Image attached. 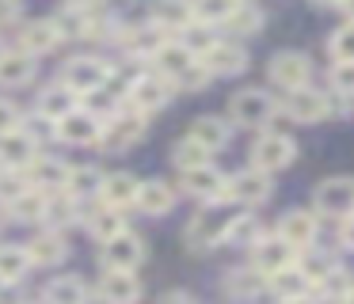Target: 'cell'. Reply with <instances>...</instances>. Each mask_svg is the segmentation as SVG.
Wrapping results in <instances>:
<instances>
[{
    "instance_id": "19",
    "label": "cell",
    "mask_w": 354,
    "mask_h": 304,
    "mask_svg": "<svg viewBox=\"0 0 354 304\" xmlns=\"http://www.w3.org/2000/svg\"><path fill=\"white\" fill-rule=\"evenodd\" d=\"M202 61H206V68L214 76H236V73L248 68V53L240 50V46H232V42H214Z\"/></svg>"
},
{
    "instance_id": "53",
    "label": "cell",
    "mask_w": 354,
    "mask_h": 304,
    "mask_svg": "<svg viewBox=\"0 0 354 304\" xmlns=\"http://www.w3.org/2000/svg\"><path fill=\"white\" fill-rule=\"evenodd\" d=\"M286 304H308V301H305V296H301V301H286Z\"/></svg>"
},
{
    "instance_id": "8",
    "label": "cell",
    "mask_w": 354,
    "mask_h": 304,
    "mask_svg": "<svg viewBox=\"0 0 354 304\" xmlns=\"http://www.w3.org/2000/svg\"><path fill=\"white\" fill-rule=\"evenodd\" d=\"M168 99H171V80H168V76H160V73H141L138 80H133L126 103L138 106L141 114H149V111H160Z\"/></svg>"
},
{
    "instance_id": "7",
    "label": "cell",
    "mask_w": 354,
    "mask_h": 304,
    "mask_svg": "<svg viewBox=\"0 0 354 304\" xmlns=\"http://www.w3.org/2000/svg\"><path fill=\"white\" fill-rule=\"evenodd\" d=\"M141 258H145V240L133 232H118L100 251L103 270H133V266H141Z\"/></svg>"
},
{
    "instance_id": "20",
    "label": "cell",
    "mask_w": 354,
    "mask_h": 304,
    "mask_svg": "<svg viewBox=\"0 0 354 304\" xmlns=\"http://www.w3.org/2000/svg\"><path fill=\"white\" fill-rule=\"evenodd\" d=\"M100 293L107 304H133L141 296V281L133 278V270H107L100 281Z\"/></svg>"
},
{
    "instance_id": "46",
    "label": "cell",
    "mask_w": 354,
    "mask_h": 304,
    "mask_svg": "<svg viewBox=\"0 0 354 304\" xmlns=\"http://www.w3.org/2000/svg\"><path fill=\"white\" fill-rule=\"evenodd\" d=\"M19 12H24V0H0V30L12 27L19 19Z\"/></svg>"
},
{
    "instance_id": "18",
    "label": "cell",
    "mask_w": 354,
    "mask_h": 304,
    "mask_svg": "<svg viewBox=\"0 0 354 304\" xmlns=\"http://www.w3.org/2000/svg\"><path fill=\"white\" fill-rule=\"evenodd\" d=\"M62 42V30L54 27V19H31L19 27V50L39 57V53H50L54 46Z\"/></svg>"
},
{
    "instance_id": "4",
    "label": "cell",
    "mask_w": 354,
    "mask_h": 304,
    "mask_svg": "<svg viewBox=\"0 0 354 304\" xmlns=\"http://www.w3.org/2000/svg\"><path fill=\"white\" fill-rule=\"evenodd\" d=\"M293 156H297V144H293L286 133H263L259 141L252 144V164L259 167V171H267V175L290 167Z\"/></svg>"
},
{
    "instance_id": "36",
    "label": "cell",
    "mask_w": 354,
    "mask_h": 304,
    "mask_svg": "<svg viewBox=\"0 0 354 304\" xmlns=\"http://www.w3.org/2000/svg\"><path fill=\"white\" fill-rule=\"evenodd\" d=\"M297 270L305 274V278L313 281V285H324V281H328L331 274H335V263H331L328 255H320V251H305V255L297 258Z\"/></svg>"
},
{
    "instance_id": "3",
    "label": "cell",
    "mask_w": 354,
    "mask_h": 304,
    "mask_svg": "<svg viewBox=\"0 0 354 304\" xmlns=\"http://www.w3.org/2000/svg\"><path fill=\"white\" fill-rule=\"evenodd\" d=\"M232 217L236 213H229L225 205H206L202 213H194V220L187 225V240L194 243V247H209V243H221L225 232H229Z\"/></svg>"
},
{
    "instance_id": "41",
    "label": "cell",
    "mask_w": 354,
    "mask_h": 304,
    "mask_svg": "<svg viewBox=\"0 0 354 304\" xmlns=\"http://www.w3.org/2000/svg\"><path fill=\"white\" fill-rule=\"evenodd\" d=\"M331 57L354 61V23H346V27H339L335 35H331Z\"/></svg>"
},
{
    "instance_id": "6",
    "label": "cell",
    "mask_w": 354,
    "mask_h": 304,
    "mask_svg": "<svg viewBox=\"0 0 354 304\" xmlns=\"http://www.w3.org/2000/svg\"><path fill=\"white\" fill-rule=\"evenodd\" d=\"M107 80H111V68L103 65L100 57H73L69 65L62 68V84H65V88H73V91H80V95L100 91Z\"/></svg>"
},
{
    "instance_id": "9",
    "label": "cell",
    "mask_w": 354,
    "mask_h": 304,
    "mask_svg": "<svg viewBox=\"0 0 354 304\" xmlns=\"http://www.w3.org/2000/svg\"><path fill=\"white\" fill-rule=\"evenodd\" d=\"M308 76H313V65H308L305 53L282 50V53H274V57H270V80H274L278 88L297 91V88H305V84H308Z\"/></svg>"
},
{
    "instance_id": "24",
    "label": "cell",
    "mask_w": 354,
    "mask_h": 304,
    "mask_svg": "<svg viewBox=\"0 0 354 304\" xmlns=\"http://www.w3.org/2000/svg\"><path fill=\"white\" fill-rule=\"evenodd\" d=\"M73 111H77V91L65 88V84H54V88H46L39 95V114L46 122H54V126L65 118V114H73Z\"/></svg>"
},
{
    "instance_id": "37",
    "label": "cell",
    "mask_w": 354,
    "mask_h": 304,
    "mask_svg": "<svg viewBox=\"0 0 354 304\" xmlns=\"http://www.w3.org/2000/svg\"><path fill=\"white\" fill-rule=\"evenodd\" d=\"M171 160H176L183 171H191V167H206L209 164V149H202L194 137H183V141L171 149Z\"/></svg>"
},
{
    "instance_id": "17",
    "label": "cell",
    "mask_w": 354,
    "mask_h": 304,
    "mask_svg": "<svg viewBox=\"0 0 354 304\" xmlns=\"http://www.w3.org/2000/svg\"><path fill=\"white\" fill-rule=\"evenodd\" d=\"M35 160H39V141H35L24 126H19L16 133L0 137V164H8L19 171V167H31Z\"/></svg>"
},
{
    "instance_id": "48",
    "label": "cell",
    "mask_w": 354,
    "mask_h": 304,
    "mask_svg": "<svg viewBox=\"0 0 354 304\" xmlns=\"http://www.w3.org/2000/svg\"><path fill=\"white\" fill-rule=\"evenodd\" d=\"M164 304H191V296H187V293H168V296H164Z\"/></svg>"
},
{
    "instance_id": "30",
    "label": "cell",
    "mask_w": 354,
    "mask_h": 304,
    "mask_svg": "<svg viewBox=\"0 0 354 304\" xmlns=\"http://www.w3.org/2000/svg\"><path fill=\"white\" fill-rule=\"evenodd\" d=\"M88 232H92L100 243H107V240H115L118 232H126V220H122V213H118L115 205H103V209L88 213Z\"/></svg>"
},
{
    "instance_id": "40",
    "label": "cell",
    "mask_w": 354,
    "mask_h": 304,
    "mask_svg": "<svg viewBox=\"0 0 354 304\" xmlns=\"http://www.w3.org/2000/svg\"><path fill=\"white\" fill-rule=\"evenodd\" d=\"M229 27H232V35H259V27H263V12H255L252 4H240L236 12H232Z\"/></svg>"
},
{
    "instance_id": "2",
    "label": "cell",
    "mask_w": 354,
    "mask_h": 304,
    "mask_svg": "<svg viewBox=\"0 0 354 304\" xmlns=\"http://www.w3.org/2000/svg\"><path fill=\"white\" fill-rule=\"evenodd\" d=\"M270 114H274V99H270L263 88H244V91H236L232 103H229V118L236 122V126H244V129L267 126Z\"/></svg>"
},
{
    "instance_id": "11",
    "label": "cell",
    "mask_w": 354,
    "mask_h": 304,
    "mask_svg": "<svg viewBox=\"0 0 354 304\" xmlns=\"http://www.w3.org/2000/svg\"><path fill=\"white\" fill-rule=\"evenodd\" d=\"M153 65H156L160 76H168V80L176 84L179 76H187L194 65H198V53H194L187 42H164L160 50L153 53Z\"/></svg>"
},
{
    "instance_id": "43",
    "label": "cell",
    "mask_w": 354,
    "mask_h": 304,
    "mask_svg": "<svg viewBox=\"0 0 354 304\" xmlns=\"http://www.w3.org/2000/svg\"><path fill=\"white\" fill-rule=\"evenodd\" d=\"M209 76H214V73L206 68V61H198V65H194L187 76H179L176 84H179V88H187V91H198V88H206V84H209Z\"/></svg>"
},
{
    "instance_id": "35",
    "label": "cell",
    "mask_w": 354,
    "mask_h": 304,
    "mask_svg": "<svg viewBox=\"0 0 354 304\" xmlns=\"http://www.w3.org/2000/svg\"><path fill=\"white\" fill-rule=\"evenodd\" d=\"M225 243H232V247H255V243H259V220H255L252 213L232 217L229 232H225Z\"/></svg>"
},
{
    "instance_id": "44",
    "label": "cell",
    "mask_w": 354,
    "mask_h": 304,
    "mask_svg": "<svg viewBox=\"0 0 354 304\" xmlns=\"http://www.w3.org/2000/svg\"><path fill=\"white\" fill-rule=\"evenodd\" d=\"M19 126H24V118H19V111L8 103V99H0V137L16 133Z\"/></svg>"
},
{
    "instance_id": "42",
    "label": "cell",
    "mask_w": 354,
    "mask_h": 304,
    "mask_svg": "<svg viewBox=\"0 0 354 304\" xmlns=\"http://www.w3.org/2000/svg\"><path fill=\"white\" fill-rule=\"evenodd\" d=\"M331 88L339 95H354V61H335V68H331Z\"/></svg>"
},
{
    "instance_id": "15",
    "label": "cell",
    "mask_w": 354,
    "mask_h": 304,
    "mask_svg": "<svg viewBox=\"0 0 354 304\" xmlns=\"http://www.w3.org/2000/svg\"><path fill=\"white\" fill-rule=\"evenodd\" d=\"M183 190L191 198H202V202H217V198L229 190V179H225L217 167H191V171H183Z\"/></svg>"
},
{
    "instance_id": "50",
    "label": "cell",
    "mask_w": 354,
    "mask_h": 304,
    "mask_svg": "<svg viewBox=\"0 0 354 304\" xmlns=\"http://www.w3.org/2000/svg\"><path fill=\"white\" fill-rule=\"evenodd\" d=\"M343 12L351 15V23H354V0H343Z\"/></svg>"
},
{
    "instance_id": "5",
    "label": "cell",
    "mask_w": 354,
    "mask_h": 304,
    "mask_svg": "<svg viewBox=\"0 0 354 304\" xmlns=\"http://www.w3.org/2000/svg\"><path fill=\"white\" fill-rule=\"evenodd\" d=\"M313 202L324 217H351L354 213V179H346V175L324 179L320 187H316Z\"/></svg>"
},
{
    "instance_id": "26",
    "label": "cell",
    "mask_w": 354,
    "mask_h": 304,
    "mask_svg": "<svg viewBox=\"0 0 354 304\" xmlns=\"http://www.w3.org/2000/svg\"><path fill=\"white\" fill-rule=\"evenodd\" d=\"M35 76V57L24 50H4L0 53V84L4 88H19Z\"/></svg>"
},
{
    "instance_id": "1",
    "label": "cell",
    "mask_w": 354,
    "mask_h": 304,
    "mask_svg": "<svg viewBox=\"0 0 354 304\" xmlns=\"http://www.w3.org/2000/svg\"><path fill=\"white\" fill-rule=\"evenodd\" d=\"M141 137H145V114L130 103H126L115 118L103 122V149L107 152H130Z\"/></svg>"
},
{
    "instance_id": "16",
    "label": "cell",
    "mask_w": 354,
    "mask_h": 304,
    "mask_svg": "<svg viewBox=\"0 0 354 304\" xmlns=\"http://www.w3.org/2000/svg\"><path fill=\"white\" fill-rule=\"evenodd\" d=\"M278 236H282L293 251H308L316 240V217L308 209H290L278 220Z\"/></svg>"
},
{
    "instance_id": "47",
    "label": "cell",
    "mask_w": 354,
    "mask_h": 304,
    "mask_svg": "<svg viewBox=\"0 0 354 304\" xmlns=\"http://www.w3.org/2000/svg\"><path fill=\"white\" fill-rule=\"evenodd\" d=\"M339 240H343V247L354 251V213L351 217H343V228H339Z\"/></svg>"
},
{
    "instance_id": "12",
    "label": "cell",
    "mask_w": 354,
    "mask_h": 304,
    "mask_svg": "<svg viewBox=\"0 0 354 304\" xmlns=\"http://www.w3.org/2000/svg\"><path fill=\"white\" fill-rule=\"evenodd\" d=\"M293 263H297V251H293L282 236H263V240L255 243V266H259V274H267V278L290 270Z\"/></svg>"
},
{
    "instance_id": "33",
    "label": "cell",
    "mask_w": 354,
    "mask_h": 304,
    "mask_svg": "<svg viewBox=\"0 0 354 304\" xmlns=\"http://www.w3.org/2000/svg\"><path fill=\"white\" fill-rule=\"evenodd\" d=\"M308 285H313V281H308L297 266H290V270H282V274H270V289H274L282 301H301V296L308 293Z\"/></svg>"
},
{
    "instance_id": "27",
    "label": "cell",
    "mask_w": 354,
    "mask_h": 304,
    "mask_svg": "<svg viewBox=\"0 0 354 304\" xmlns=\"http://www.w3.org/2000/svg\"><path fill=\"white\" fill-rule=\"evenodd\" d=\"M27 255H31L35 266H57L65 255H69V247H65V240L57 232H42V236H35V240L27 243Z\"/></svg>"
},
{
    "instance_id": "29",
    "label": "cell",
    "mask_w": 354,
    "mask_h": 304,
    "mask_svg": "<svg viewBox=\"0 0 354 304\" xmlns=\"http://www.w3.org/2000/svg\"><path fill=\"white\" fill-rule=\"evenodd\" d=\"M46 205H50V198L42 194V190L27 187L24 194L16 198V202H8V213H12L16 220H24V225H31V220H42V217H46Z\"/></svg>"
},
{
    "instance_id": "45",
    "label": "cell",
    "mask_w": 354,
    "mask_h": 304,
    "mask_svg": "<svg viewBox=\"0 0 354 304\" xmlns=\"http://www.w3.org/2000/svg\"><path fill=\"white\" fill-rule=\"evenodd\" d=\"M255 285H263V278H259V274H252V270H240L236 278H229V289H236L240 296H248Z\"/></svg>"
},
{
    "instance_id": "39",
    "label": "cell",
    "mask_w": 354,
    "mask_h": 304,
    "mask_svg": "<svg viewBox=\"0 0 354 304\" xmlns=\"http://www.w3.org/2000/svg\"><path fill=\"white\" fill-rule=\"evenodd\" d=\"M46 220H50L54 228H62V225H73V220H77V198H69V194H50Z\"/></svg>"
},
{
    "instance_id": "28",
    "label": "cell",
    "mask_w": 354,
    "mask_h": 304,
    "mask_svg": "<svg viewBox=\"0 0 354 304\" xmlns=\"http://www.w3.org/2000/svg\"><path fill=\"white\" fill-rule=\"evenodd\" d=\"M187 137H194L202 149L214 152V149H221V144H229V122L214 118V114H202V118H194V126Z\"/></svg>"
},
{
    "instance_id": "38",
    "label": "cell",
    "mask_w": 354,
    "mask_h": 304,
    "mask_svg": "<svg viewBox=\"0 0 354 304\" xmlns=\"http://www.w3.org/2000/svg\"><path fill=\"white\" fill-rule=\"evenodd\" d=\"M244 0H194V15L206 23H229Z\"/></svg>"
},
{
    "instance_id": "10",
    "label": "cell",
    "mask_w": 354,
    "mask_h": 304,
    "mask_svg": "<svg viewBox=\"0 0 354 304\" xmlns=\"http://www.w3.org/2000/svg\"><path fill=\"white\" fill-rule=\"evenodd\" d=\"M57 137L65 144H95L103 141V118H95L92 111H73L57 122Z\"/></svg>"
},
{
    "instance_id": "32",
    "label": "cell",
    "mask_w": 354,
    "mask_h": 304,
    "mask_svg": "<svg viewBox=\"0 0 354 304\" xmlns=\"http://www.w3.org/2000/svg\"><path fill=\"white\" fill-rule=\"evenodd\" d=\"M88 289L80 278H54L46 289H42V301L46 304H84Z\"/></svg>"
},
{
    "instance_id": "23",
    "label": "cell",
    "mask_w": 354,
    "mask_h": 304,
    "mask_svg": "<svg viewBox=\"0 0 354 304\" xmlns=\"http://www.w3.org/2000/svg\"><path fill=\"white\" fill-rule=\"evenodd\" d=\"M194 19L191 0H156L153 4V23L160 30H187Z\"/></svg>"
},
{
    "instance_id": "49",
    "label": "cell",
    "mask_w": 354,
    "mask_h": 304,
    "mask_svg": "<svg viewBox=\"0 0 354 304\" xmlns=\"http://www.w3.org/2000/svg\"><path fill=\"white\" fill-rule=\"evenodd\" d=\"M69 4H73V8H95L100 0H69Z\"/></svg>"
},
{
    "instance_id": "51",
    "label": "cell",
    "mask_w": 354,
    "mask_h": 304,
    "mask_svg": "<svg viewBox=\"0 0 354 304\" xmlns=\"http://www.w3.org/2000/svg\"><path fill=\"white\" fill-rule=\"evenodd\" d=\"M313 4H320V8H324V4H343V0H313Z\"/></svg>"
},
{
    "instance_id": "14",
    "label": "cell",
    "mask_w": 354,
    "mask_h": 304,
    "mask_svg": "<svg viewBox=\"0 0 354 304\" xmlns=\"http://www.w3.org/2000/svg\"><path fill=\"white\" fill-rule=\"evenodd\" d=\"M286 114H290L293 122H301V126H316V122L328 118V99L313 88H297L286 99Z\"/></svg>"
},
{
    "instance_id": "21",
    "label": "cell",
    "mask_w": 354,
    "mask_h": 304,
    "mask_svg": "<svg viewBox=\"0 0 354 304\" xmlns=\"http://www.w3.org/2000/svg\"><path fill=\"white\" fill-rule=\"evenodd\" d=\"M69 171L73 167H65L62 160H35L31 167H27V182H31L35 190H65V182H69Z\"/></svg>"
},
{
    "instance_id": "31",
    "label": "cell",
    "mask_w": 354,
    "mask_h": 304,
    "mask_svg": "<svg viewBox=\"0 0 354 304\" xmlns=\"http://www.w3.org/2000/svg\"><path fill=\"white\" fill-rule=\"evenodd\" d=\"M31 266L35 263H31V255H27V247H0V281H4V285L24 281Z\"/></svg>"
},
{
    "instance_id": "25",
    "label": "cell",
    "mask_w": 354,
    "mask_h": 304,
    "mask_svg": "<svg viewBox=\"0 0 354 304\" xmlns=\"http://www.w3.org/2000/svg\"><path fill=\"white\" fill-rule=\"evenodd\" d=\"M171 205H176V190H171L168 182H160V179L141 182V194H138V209L141 213H149V217H164V213H171Z\"/></svg>"
},
{
    "instance_id": "52",
    "label": "cell",
    "mask_w": 354,
    "mask_h": 304,
    "mask_svg": "<svg viewBox=\"0 0 354 304\" xmlns=\"http://www.w3.org/2000/svg\"><path fill=\"white\" fill-rule=\"evenodd\" d=\"M343 304H354V289H351V293H346V296H343Z\"/></svg>"
},
{
    "instance_id": "22",
    "label": "cell",
    "mask_w": 354,
    "mask_h": 304,
    "mask_svg": "<svg viewBox=\"0 0 354 304\" xmlns=\"http://www.w3.org/2000/svg\"><path fill=\"white\" fill-rule=\"evenodd\" d=\"M103 202L115 205V209H130V205H138V194H141V182L133 179V175L118 171V175H107L103 179Z\"/></svg>"
},
{
    "instance_id": "13",
    "label": "cell",
    "mask_w": 354,
    "mask_h": 304,
    "mask_svg": "<svg viewBox=\"0 0 354 304\" xmlns=\"http://www.w3.org/2000/svg\"><path fill=\"white\" fill-rule=\"evenodd\" d=\"M225 194H229L232 202H240V205H259V202L270 198V175L259 171V167L240 171V175L229 179V190H225Z\"/></svg>"
},
{
    "instance_id": "34",
    "label": "cell",
    "mask_w": 354,
    "mask_h": 304,
    "mask_svg": "<svg viewBox=\"0 0 354 304\" xmlns=\"http://www.w3.org/2000/svg\"><path fill=\"white\" fill-rule=\"evenodd\" d=\"M95 190H103V175L95 171V167H73V171H69V182H65V194L80 202V198L95 194Z\"/></svg>"
}]
</instances>
